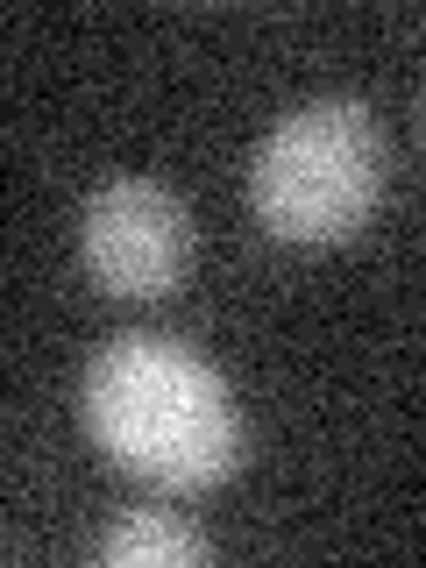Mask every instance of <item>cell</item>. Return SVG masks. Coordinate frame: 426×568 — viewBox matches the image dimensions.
<instances>
[{"instance_id": "6da1fadb", "label": "cell", "mask_w": 426, "mask_h": 568, "mask_svg": "<svg viewBox=\"0 0 426 568\" xmlns=\"http://www.w3.org/2000/svg\"><path fill=\"white\" fill-rule=\"evenodd\" d=\"M85 434L156 490H213L242 462V413L221 369L164 334H121L85 369Z\"/></svg>"}, {"instance_id": "277c9868", "label": "cell", "mask_w": 426, "mask_h": 568, "mask_svg": "<svg viewBox=\"0 0 426 568\" xmlns=\"http://www.w3.org/2000/svg\"><path fill=\"white\" fill-rule=\"evenodd\" d=\"M100 561L106 568H200L206 561V532L185 526L178 511L135 505V511H121V519L106 526Z\"/></svg>"}, {"instance_id": "3957f363", "label": "cell", "mask_w": 426, "mask_h": 568, "mask_svg": "<svg viewBox=\"0 0 426 568\" xmlns=\"http://www.w3.org/2000/svg\"><path fill=\"white\" fill-rule=\"evenodd\" d=\"M185 248H192L185 206L150 178H114L85 200L79 256L114 298H164L185 277Z\"/></svg>"}, {"instance_id": "7a4b0ae2", "label": "cell", "mask_w": 426, "mask_h": 568, "mask_svg": "<svg viewBox=\"0 0 426 568\" xmlns=\"http://www.w3.org/2000/svg\"><path fill=\"white\" fill-rule=\"evenodd\" d=\"M384 200V129L363 100H306L263 135L248 206L292 248H334Z\"/></svg>"}]
</instances>
